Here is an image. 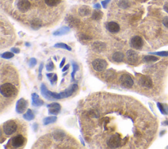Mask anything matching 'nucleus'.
<instances>
[{"mask_svg": "<svg viewBox=\"0 0 168 149\" xmlns=\"http://www.w3.org/2000/svg\"><path fill=\"white\" fill-rule=\"evenodd\" d=\"M11 52L16 53V54L19 53L20 51L19 49L17 48V47H12L11 49Z\"/></svg>", "mask_w": 168, "mask_h": 149, "instance_id": "c9c22d12", "label": "nucleus"}, {"mask_svg": "<svg viewBox=\"0 0 168 149\" xmlns=\"http://www.w3.org/2000/svg\"><path fill=\"white\" fill-rule=\"evenodd\" d=\"M94 8L96 9H101V5H100V4H96L94 5Z\"/></svg>", "mask_w": 168, "mask_h": 149, "instance_id": "ea45409f", "label": "nucleus"}, {"mask_svg": "<svg viewBox=\"0 0 168 149\" xmlns=\"http://www.w3.org/2000/svg\"><path fill=\"white\" fill-rule=\"evenodd\" d=\"M37 64V60L35 58H31L28 62V65L30 68H33Z\"/></svg>", "mask_w": 168, "mask_h": 149, "instance_id": "2f4dec72", "label": "nucleus"}, {"mask_svg": "<svg viewBox=\"0 0 168 149\" xmlns=\"http://www.w3.org/2000/svg\"><path fill=\"white\" fill-rule=\"evenodd\" d=\"M70 28L68 26H63L61 28H59L55 32H53L54 36H63L68 34L70 31Z\"/></svg>", "mask_w": 168, "mask_h": 149, "instance_id": "f3484780", "label": "nucleus"}, {"mask_svg": "<svg viewBox=\"0 0 168 149\" xmlns=\"http://www.w3.org/2000/svg\"><path fill=\"white\" fill-rule=\"evenodd\" d=\"M69 67H70V64H66V66H64L63 67V70H62V72H66V70L69 68Z\"/></svg>", "mask_w": 168, "mask_h": 149, "instance_id": "e433bc0d", "label": "nucleus"}, {"mask_svg": "<svg viewBox=\"0 0 168 149\" xmlns=\"http://www.w3.org/2000/svg\"><path fill=\"white\" fill-rule=\"evenodd\" d=\"M18 129V124L17 121L9 120L3 124L1 133H4L6 136H11L14 135Z\"/></svg>", "mask_w": 168, "mask_h": 149, "instance_id": "7ed1b4c3", "label": "nucleus"}, {"mask_svg": "<svg viewBox=\"0 0 168 149\" xmlns=\"http://www.w3.org/2000/svg\"><path fill=\"white\" fill-rule=\"evenodd\" d=\"M124 59V55L123 53L118 51V52H116L113 54L112 60L114 62H116V63H121V62H123Z\"/></svg>", "mask_w": 168, "mask_h": 149, "instance_id": "a211bd4d", "label": "nucleus"}, {"mask_svg": "<svg viewBox=\"0 0 168 149\" xmlns=\"http://www.w3.org/2000/svg\"><path fill=\"white\" fill-rule=\"evenodd\" d=\"M26 143V138L22 134H17L9 139L6 146H10L12 148H18L24 147Z\"/></svg>", "mask_w": 168, "mask_h": 149, "instance_id": "20e7f679", "label": "nucleus"}, {"mask_svg": "<svg viewBox=\"0 0 168 149\" xmlns=\"http://www.w3.org/2000/svg\"><path fill=\"white\" fill-rule=\"evenodd\" d=\"M159 59L158 57H156V56L153 55L145 56L144 58H143V61L146 62V63H149V62H156Z\"/></svg>", "mask_w": 168, "mask_h": 149, "instance_id": "a878e982", "label": "nucleus"}, {"mask_svg": "<svg viewBox=\"0 0 168 149\" xmlns=\"http://www.w3.org/2000/svg\"><path fill=\"white\" fill-rule=\"evenodd\" d=\"M25 45H26V46H28V47H30V43L27 42V43H25Z\"/></svg>", "mask_w": 168, "mask_h": 149, "instance_id": "de8ad7c7", "label": "nucleus"}, {"mask_svg": "<svg viewBox=\"0 0 168 149\" xmlns=\"http://www.w3.org/2000/svg\"><path fill=\"white\" fill-rule=\"evenodd\" d=\"M80 141H81V142H82V143L83 144V145L85 146V143H84V142H83V140L81 137H80Z\"/></svg>", "mask_w": 168, "mask_h": 149, "instance_id": "49530a36", "label": "nucleus"}, {"mask_svg": "<svg viewBox=\"0 0 168 149\" xmlns=\"http://www.w3.org/2000/svg\"><path fill=\"white\" fill-rule=\"evenodd\" d=\"M92 66H93V69L97 72H102L107 68L108 63L104 59H96L92 62Z\"/></svg>", "mask_w": 168, "mask_h": 149, "instance_id": "39448f33", "label": "nucleus"}, {"mask_svg": "<svg viewBox=\"0 0 168 149\" xmlns=\"http://www.w3.org/2000/svg\"><path fill=\"white\" fill-rule=\"evenodd\" d=\"M67 74H68V72H65V73H64V74H63V76H66V75Z\"/></svg>", "mask_w": 168, "mask_h": 149, "instance_id": "09e8293b", "label": "nucleus"}, {"mask_svg": "<svg viewBox=\"0 0 168 149\" xmlns=\"http://www.w3.org/2000/svg\"><path fill=\"white\" fill-rule=\"evenodd\" d=\"M55 68V65H54L53 61H51L47 65H46V70H47L48 72H51Z\"/></svg>", "mask_w": 168, "mask_h": 149, "instance_id": "7c9ffc66", "label": "nucleus"}, {"mask_svg": "<svg viewBox=\"0 0 168 149\" xmlns=\"http://www.w3.org/2000/svg\"><path fill=\"white\" fill-rule=\"evenodd\" d=\"M126 57L127 61L131 64H135L137 63L138 61H139V56L138 54L133 50H128L126 53Z\"/></svg>", "mask_w": 168, "mask_h": 149, "instance_id": "f8f14e48", "label": "nucleus"}, {"mask_svg": "<svg viewBox=\"0 0 168 149\" xmlns=\"http://www.w3.org/2000/svg\"><path fill=\"white\" fill-rule=\"evenodd\" d=\"M57 120V117L55 116H48V117H46L43 120V123L44 126H47L49 124H53L55 123V121Z\"/></svg>", "mask_w": 168, "mask_h": 149, "instance_id": "aec40b11", "label": "nucleus"}, {"mask_svg": "<svg viewBox=\"0 0 168 149\" xmlns=\"http://www.w3.org/2000/svg\"><path fill=\"white\" fill-rule=\"evenodd\" d=\"M119 6L121 8H124V9H126V8L129 6V4L127 0H121L119 3Z\"/></svg>", "mask_w": 168, "mask_h": 149, "instance_id": "c756f323", "label": "nucleus"}, {"mask_svg": "<svg viewBox=\"0 0 168 149\" xmlns=\"http://www.w3.org/2000/svg\"><path fill=\"white\" fill-rule=\"evenodd\" d=\"M46 76H47V77L48 78V79L50 80L51 78H53L54 74H53V73H49V74H46Z\"/></svg>", "mask_w": 168, "mask_h": 149, "instance_id": "a19ab883", "label": "nucleus"}, {"mask_svg": "<svg viewBox=\"0 0 168 149\" xmlns=\"http://www.w3.org/2000/svg\"><path fill=\"white\" fill-rule=\"evenodd\" d=\"M65 62H66V59L65 58H63V60H62V61H61V64H60V68H63V66H64V64H65Z\"/></svg>", "mask_w": 168, "mask_h": 149, "instance_id": "79ce46f5", "label": "nucleus"}, {"mask_svg": "<svg viewBox=\"0 0 168 149\" xmlns=\"http://www.w3.org/2000/svg\"><path fill=\"white\" fill-rule=\"evenodd\" d=\"M78 86L77 84H73L69 88L66 89L65 91L57 93L48 90L45 85L42 83L41 85V93L42 96L46 99H47L48 101H53V100L56 99L68 98V97L72 96L74 93H75L78 90Z\"/></svg>", "mask_w": 168, "mask_h": 149, "instance_id": "f257e3e1", "label": "nucleus"}, {"mask_svg": "<svg viewBox=\"0 0 168 149\" xmlns=\"http://www.w3.org/2000/svg\"><path fill=\"white\" fill-rule=\"evenodd\" d=\"M14 56H15L14 53H13V52H9V51H7V52H5V53H4L1 54V57L2 59H11V58H13Z\"/></svg>", "mask_w": 168, "mask_h": 149, "instance_id": "cd10ccee", "label": "nucleus"}, {"mask_svg": "<svg viewBox=\"0 0 168 149\" xmlns=\"http://www.w3.org/2000/svg\"><path fill=\"white\" fill-rule=\"evenodd\" d=\"M33 128L35 132H36L37 131V129H38V124H36V123H34L33 124Z\"/></svg>", "mask_w": 168, "mask_h": 149, "instance_id": "4c0bfd02", "label": "nucleus"}, {"mask_svg": "<svg viewBox=\"0 0 168 149\" xmlns=\"http://www.w3.org/2000/svg\"><path fill=\"white\" fill-rule=\"evenodd\" d=\"M72 72L71 74V76H72V81H74V76H75V74L78 70H79V66L78 64L76 63V62L73 61L72 62Z\"/></svg>", "mask_w": 168, "mask_h": 149, "instance_id": "b1692460", "label": "nucleus"}, {"mask_svg": "<svg viewBox=\"0 0 168 149\" xmlns=\"http://www.w3.org/2000/svg\"><path fill=\"white\" fill-rule=\"evenodd\" d=\"M28 106V101H26L24 98H21L18 100L17 103H16V112L18 114H23L25 112Z\"/></svg>", "mask_w": 168, "mask_h": 149, "instance_id": "6e6552de", "label": "nucleus"}, {"mask_svg": "<svg viewBox=\"0 0 168 149\" xmlns=\"http://www.w3.org/2000/svg\"><path fill=\"white\" fill-rule=\"evenodd\" d=\"M102 16H103V13L101 11H100L99 9H96L92 13V19L93 20H101Z\"/></svg>", "mask_w": 168, "mask_h": 149, "instance_id": "412c9836", "label": "nucleus"}, {"mask_svg": "<svg viewBox=\"0 0 168 149\" xmlns=\"http://www.w3.org/2000/svg\"><path fill=\"white\" fill-rule=\"evenodd\" d=\"M162 23H163L165 27H166L167 28H168V16H166V17H165L164 18Z\"/></svg>", "mask_w": 168, "mask_h": 149, "instance_id": "473e14b6", "label": "nucleus"}, {"mask_svg": "<svg viewBox=\"0 0 168 149\" xmlns=\"http://www.w3.org/2000/svg\"><path fill=\"white\" fill-rule=\"evenodd\" d=\"M151 55H155L159 56H168V51H158V52H152L149 53Z\"/></svg>", "mask_w": 168, "mask_h": 149, "instance_id": "c85d7f7f", "label": "nucleus"}, {"mask_svg": "<svg viewBox=\"0 0 168 149\" xmlns=\"http://www.w3.org/2000/svg\"><path fill=\"white\" fill-rule=\"evenodd\" d=\"M17 9L20 11L21 13H24L28 11L31 8V4L28 0H19L18 1Z\"/></svg>", "mask_w": 168, "mask_h": 149, "instance_id": "1a4fd4ad", "label": "nucleus"}, {"mask_svg": "<svg viewBox=\"0 0 168 149\" xmlns=\"http://www.w3.org/2000/svg\"><path fill=\"white\" fill-rule=\"evenodd\" d=\"M48 108V113L50 115H57L61 110V106L58 102H52L47 105Z\"/></svg>", "mask_w": 168, "mask_h": 149, "instance_id": "9d476101", "label": "nucleus"}, {"mask_svg": "<svg viewBox=\"0 0 168 149\" xmlns=\"http://www.w3.org/2000/svg\"><path fill=\"white\" fill-rule=\"evenodd\" d=\"M32 105H33L34 107H41L42 105L44 104V102L40 98V97L36 93H34L32 94Z\"/></svg>", "mask_w": 168, "mask_h": 149, "instance_id": "4468645a", "label": "nucleus"}, {"mask_svg": "<svg viewBox=\"0 0 168 149\" xmlns=\"http://www.w3.org/2000/svg\"><path fill=\"white\" fill-rule=\"evenodd\" d=\"M166 133V130H162V131H160V136L162 137V136H163V135Z\"/></svg>", "mask_w": 168, "mask_h": 149, "instance_id": "a18cd8bd", "label": "nucleus"}, {"mask_svg": "<svg viewBox=\"0 0 168 149\" xmlns=\"http://www.w3.org/2000/svg\"><path fill=\"white\" fill-rule=\"evenodd\" d=\"M105 47H106V45L102 42H95L93 44V49L98 51V52H101V51H104Z\"/></svg>", "mask_w": 168, "mask_h": 149, "instance_id": "6ab92c4d", "label": "nucleus"}, {"mask_svg": "<svg viewBox=\"0 0 168 149\" xmlns=\"http://www.w3.org/2000/svg\"><path fill=\"white\" fill-rule=\"evenodd\" d=\"M56 81H57V75H56V74H54L53 76V78L50 80V82H51V84L53 85V83H55V82H56Z\"/></svg>", "mask_w": 168, "mask_h": 149, "instance_id": "72a5a7b5", "label": "nucleus"}, {"mask_svg": "<svg viewBox=\"0 0 168 149\" xmlns=\"http://www.w3.org/2000/svg\"><path fill=\"white\" fill-rule=\"evenodd\" d=\"M157 107H158L160 111V112L162 114H164V115L167 114H168L167 109H166V107H165L162 103H160V102H157Z\"/></svg>", "mask_w": 168, "mask_h": 149, "instance_id": "bb28decb", "label": "nucleus"}, {"mask_svg": "<svg viewBox=\"0 0 168 149\" xmlns=\"http://www.w3.org/2000/svg\"><path fill=\"white\" fill-rule=\"evenodd\" d=\"M43 68V63H41L40 65V67H39V74H42V72Z\"/></svg>", "mask_w": 168, "mask_h": 149, "instance_id": "58836bf2", "label": "nucleus"}, {"mask_svg": "<svg viewBox=\"0 0 168 149\" xmlns=\"http://www.w3.org/2000/svg\"><path fill=\"white\" fill-rule=\"evenodd\" d=\"M139 83L145 88H150L152 87V81L151 78L147 76H140L139 78Z\"/></svg>", "mask_w": 168, "mask_h": 149, "instance_id": "9b49d317", "label": "nucleus"}, {"mask_svg": "<svg viewBox=\"0 0 168 149\" xmlns=\"http://www.w3.org/2000/svg\"><path fill=\"white\" fill-rule=\"evenodd\" d=\"M15 80L10 82L7 80L6 82L1 81V86H0V93L1 98L7 99H14L17 96L18 93V88L16 85Z\"/></svg>", "mask_w": 168, "mask_h": 149, "instance_id": "f03ea898", "label": "nucleus"}, {"mask_svg": "<svg viewBox=\"0 0 168 149\" xmlns=\"http://www.w3.org/2000/svg\"><path fill=\"white\" fill-rule=\"evenodd\" d=\"M30 26L32 29L37 30L42 26V22L38 18H34L30 22Z\"/></svg>", "mask_w": 168, "mask_h": 149, "instance_id": "dca6fc26", "label": "nucleus"}, {"mask_svg": "<svg viewBox=\"0 0 168 149\" xmlns=\"http://www.w3.org/2000/svg\"><path fill=\"white\" fill-rule=\"evenodd\" d=\"M110 2V0H105V1H102L101 2V4L102 5V7H103V8H104V9H106V8L107 7V5L108 4H109V3Z\"/></svg>", "mask_w": 168, "mask_h": 149, "instance_id": "f704fd0d", "label": "nucleus"}, {"mask_svg": "<svg viewBox=\"0 0 168 149\" xmlns=\"http://www.w3.org/2000/svg\"><path fill=\"white\" fill-rule=\"evenodd\" d=\"M120 82L121 85L124 88H131L133 85V80L127 74H124L120 76Z\"/></svg>", "mask_w": 168, "mask_h": 149, "instance_id": "423d86ee", "label": "nucleus"}, {"mask_svg": "<svg viewBox=\"0 0 168 149\" xmlns=\"http://www.w3.org/2000/svg\"><path fill=\"white\" fill-rule=\"evenodd\" d=\"M23 118L26 120L31 121L35 118V115L31 109H28L27 112L23 115Z\"/></svg>", "mask_w": 168, "mask_h": 149, "instance_id": "4be33fe9", "label": "nucleus"}, {"mask_svg": "<svg viewBox=\"0 0 168 149\" xmlns=\"http://www.w3.org/2000/svg\"><path fill=\"white\" fill-rule=\"evenodd\" d=\"M164 9L165 11L168 13V3H166V4L164 5Z\"/></svg>", "mask_w": 168, "mask_h": 149, "instance_id": "37998d69", "label": "nucleus"}, {"mask_svg": "<svg viewBox=\"0 0 168 149\" xmlns=\"http://www.w3.org/2000/svg\"><path fill=\"white\" fill-rule=\"evenodd\" d=\"M162 126H168V120H166V121H162Z\"/></svg>", "mask_w": 168, "mask_h": 149, "instance_id": "c03bdc74", "label": "nucleus"}, {"mask_svg": "<svg viewBox=\"0 0 168 149\" xmlns=\"http://www.w3.org/2000/svg\"><path fill=\"white\" fill-rule=\"evenodd\" d=\"M61 1L62 0H45V3L49 7H56Z\"/></svg>", "mask_w": 168, "mask_h": 149, "instance_id": "5701e85b", "label": "nucleus"}, {"mask_svg": "<svg viewBox=\"0 0 168 149\" xmlns=\"http://www.w3.org/2000/svg\"><path fill=\"white\" fill-rule=\"evenodd\" d=\"M143 44H144V41H143L142 37L139 36L133 37L130 40V45L135 49H140L143 47Z\"/></svg>", "mask_w": 168, "mask_h": 149, "instance_id": "0eeeda50", "label": "nucleus"}, {"mask_svg": "<svg viewBox=\"0 0 168 149\" xmlns=\"http://www.w3.org/2000/svg\"><path fill=\"white\" fill-rule=\"evenodd\" d=\"M106 28L108 31L113 34L118 33L120 30V25L116 22H108V23H106Z\"/></svg>", "mask_w": 168, "mask_h": 149, "instance_id": "ddd939ff", "label": "nucleus"}, {"mask_svg": "<svg viewBox=\"0 0 168 149\" xmlns=\"http://www.w3.org/2000/svg\"><path fill=\"white\" fill-rule=\"evenodd\" d=\"M54 47L56 48H61V49H66L69 51H72L71 47H70L69 45H68L66 43H56V44L54 45Z\"/></svg>", "mask_w": 168, "mask_h": 149, "instance_id": "393cba45", "label": "nucleus"}, {"mask_svg": "<svg viewBox=\"0 0 168 149\" xmlns=\"http://www.w3.org/2000/svg\"><path fill=\"white\" fill-rule=\"evenodd\" d=\"M91 8L87 6V5H83V6L80 7L79 10H78V13H79V14L82 16V17L88 16L89 15L91 14Z\"/></svg>", "mask_w": 168, "mask_h": 149, "instance_id": "2eb2a0df", "label": "nucleus"}]
</instances>
